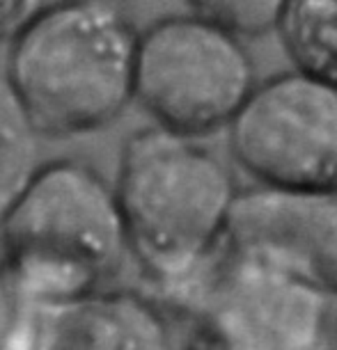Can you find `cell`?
<instances>
[{"instance_id": "obj_1", "label": "cell", "mask_w": 337, "mask_h": 350, "mask_svg": "<svg viewBox=\"0 0 337 350\" xmlns=\"http://www.w3.org/2000/svg\"><path fill=\"white\" fill-rule=\"evenodd\" d=\"M112 188L142 291L175 321L221 254L241 188L200 140L154 124L127 135Z\"/></svg>"}, {"instance_id": "obj_2", "label": "cell", "mask_w": 337, "mask_h": 350, "mask_svg": "<svg viewBox=\"0 0 337 350\" xmlns=\"http://www.w3.org/2000/svg\"><path fill=\"white\" fill-rule=\"evenodd\" d=\"M138 32L124 0H51L18 28L0 64L39 140L120 120L134 103Z\"/></svg>"}, {"instance_id": "obj_3", "label": "cell", "mask_w": 337, "mask_h": 350, "mask_svg": "<svg viewBox=\"0 0 337 350\" xmlns=\"http://www.w3.org/2000/svg\"><path fill=\"white\" fill-rule=\"evenodd\" d=\"M0 259L16 302L112 286L131 261L112 181L85 158L39 163L0 220Z\"/></svg>"}, {"instance_id": "obj_4", "label": "cell", "mask_w": 337, "mask_h": 350, "mask_svg": "<svg viewBox=\"0 0 337 350\" xmlns=\"http://www.w3.org/2000/svg\"><path fill=\"white\" fill-rule=\"evenodd\" d=\"M239 35L197 14H165L138 32L134 103L158 129L202 140L227 129L255 88Z\"/></svg>"}, {"instance_id": "obj_5", "label": "cell", "mask_w": 337, "mask_h": 350, "mask_svg": "<svg viewBox=\"0 0 337 350\" xmlns=\"http://www.w3.org/2000/svg\"><path fill=\"white\" fill-rule=\"evenodd\" d=\"M175 319L223 350H337V298L227 241Z\"/></svg>"}, {"instance_id": "obj_6", "label": "cell", "mask_w": 337, "mask_h": 350, "mask_svg": "<svg viewBox=\"0 0 337 350\" xmlns=\"http://www.w3.org/2000/svg\"><path fill=\"white\" fill-rule=\"evenodd\" d=\"M229 154L257 186H337V90L289 69L262 83L227 126Z\"/></svg>"}, {"instance_id": "obj_7", "label": "cell", "mask_w": 337, "mask_h": 350, "mask_svg": "<svg viewBox=\"0 0 337 350\" xmlns=\"http://www.w3.org/2000/svg\"><path fill=\"white\" fill-rule=\"evenodd\" d=\"M168 312L142 288L105 286L62 300L16 302L5 350H175Z\"/></svg>"}, {"instance_id": "obj_8", "label": "cell", "mask_w": 337, "mask_h": 350, "mask_svg": "<svg viewBox=\"0 0 337 350\" xmlns=\"http://www.w3.org/2000/svg\"><path fill=\"white\" fill-rule=\"evenodd\" d=\"M227 243L337 298V186L239 190Z\"/></svg>"}, {"instance_id": "obj_9", "label": "cell", "mask_w": 337, "mask_h": 350, "mask_svg": "<svg viewBox=\"0 0 337 350\" xmlns=\"http://www.w3.org/2000/svg\"><path fill=\"white\" fill-rule=\"evenodd\" d=\"M273 30L294 71L337 90V0H282Z\"/></svg>"}, {"instance_id": "obj_10", "label": "cell", "mask_w": 337, "mask_h": 350, "mask_svg": "<svg viewBox=\"0 0 337 350\" xmlns=\"http://www.w3.org/2000/svg\"><path fill=\"white\" fill-rule=\"evenodd\" d=\"M39 135L25 120L0 64V220L39 163Z\"/></svg>"}, {"instance_id": "obj_11", "label": "cell", "mask_w": 337, "mask_h": 350, "mask_svg": "<svg viewBox=\"0 0 337 350\" xmlns=\"http://www.w3.org/2000/svg\"><path fill=\"white\" fill-rule=\"evenodd\" d=\"M190 12L221 23L241 39H257L273 30L282 0H186Z\"/></svg>"}, {"instance_id": "obj_12", "label": "cell", "mask_w": 337, "mask_h": 350, "mask_svg": "<svg viewBox=\"0 0 337 350\" xmlns=\"http://www.w3.org/2000/svg\"><path fill=\"white\" fill-rule=\"evenodd\" d=\"M46 0H0V42L8 44Z\"/></svg>"}, {"instance_id": "obj_13", "label": "cell", "mask_w": 337, "mask_h": 350, "mask_svg": "<svg viewBox=\"0 0 337 350\" xmlns=\"http://www.w3.org/2000/svg\"><path fill=\"white\" fill-rule=\"evenodd\" d=\"M14 314H16V295L8 277V270L3 266V259H0V350H5V343H8L12 323H14Z\"/></svg>"}, {"instance_id": "obj_14", "label": "cell", "mask_w": 337, "mask_h": 350, "mask_svg": "<svg viewBox=\"0 0 337 350\" xmlns=\"http://www.w3.org/2000/svg\"><path fill=\"white\" fill-rule=\"evenodd\" d=\"M175 350H223V348H218L214 341L207 339V336H202V334H197V332L190 329L188 339H184L182 343H177Z\"/></svg>"}]
</instances>
